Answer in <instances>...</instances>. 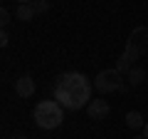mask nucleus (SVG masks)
I'll list each match as a JSON object with an SVG mask.
<instances>
[{
    "label": "nucleus",
    "instance_id": "f8f14e48",
    "mask_svg": "<svg viewBox=\"0 0 148 139\" xmlns=\"http://www.w3.org/2000/svg\"><path fill=\"white\" fill-rule=\"evenodd\" d=\"M10 10H8V8H3V10H0V25H3V27H5L8 25V22H10Z\"/></svg>",
    "mask_w": 148,
    "mask_h": 139
},
{
    "label": "nucleus",
    "instance_id": "ddd939ff",
    "mask_svg": "<svg viewBox=\"0 0 148 139\" xmlns=\"http://www.w3.org/2000/svg\"><path fill=\"white\" fill-rule=\"evenodd\" d=\"M8 42H10V35H8V32L3 30V35H0V45H3V47H5Z\"/></svg>",
    "mask_w": 148,
    "mask_h": 139
},
{
    "label": "nucleus",
    "instance_id": "39448f33",
    "mask_svg": "<svg viewBox=\"0 0 148 139\" xmlns=\"http://www.w3.org/2000/svg\"><path fill=\"white\" fill-rule=\"evenodd\" d=\"M15 95L22 97V99L32 97V95H35V80H32L30 75H22L20 80H15Z\"/></svg>",
    "mask_w": 148,
    "mask_h": 139
},
{
    "label": "nucleus",
    "instance_id": "7ed1b4c3",
    "mask_svg": "<svg viewBox=\"0 0 148 139\" xmlns=\"http://www.w3.org/2000/svg\"><path fill=\"white\" fill-rule=\"evenodd\" d=\"M94 90L101 92V95H109V92H119V90H123V85H121V72H119L116 67L101 70L99 75L94 77Z\"/></svg>",
    "mask_w": 148,
    "mask_h": 139
},
{
    "label": "nucleus",
    "instance_id": "9b49d317",
    "mask_svg": "<svg viewBox=\"0 0 148 139\" xmlns=\"http://www.w3.org/2000/svg\"><path fill=\"white\" fill-rule=\"evenodd\" d=\"M32 5H35V13H37V15H42V13L49 10V3H47V0H35Z\"/></svg>",
    "mask_w": 148,
    "mask_h": 139
},
{
    "label": "nucleus",
    "instance_id": "423d86ee",
    "mask_svg": "<svg viewBox=\"0 0 148 139\" xmlns=\"http://www.w3.org/2000/svg\"><path fill=\"white\" fill-rule=\"evenodd\" d=\"M86 112H89L91 119H106L109 117V102L106 99H91L89 107H86Z\"/></svg>",
    "mask_w": 148,
    "mask_h": 139
},
{
    "label": "nucleus",
    "instance_id": "f03ea898",
    "mask_svg": "<svg viewBox=\"0 0 148 139\" xmlns=\"http://www.w3.org/2000/svg\"><path fill=\"white\" fill-rule=\"evenodd\" d=\"M32 117H35V122H37L40 129H57L59 124H62V119H64V112H62V104H59V102L45 99V102H40L35 107Z\"/></svg>",
    "mask_w": 148,
    "mask_h": 139
},
{
    "label": "nucleus",
    "instance_id": "20e7f679",
    "mask_svg": "<svg viewBox=\"0 0 148 139\" xmlns=\"http://www.w3.org/2000/svg\"><path fill=\"white\" fill-rule=\"evenodd\" d=\"M138 57H141V50H138L133 42H128L126 52H123L121 57H119V62H116V70L121 72V75H123V72H128V70L133 67V60H138Z\"/></svg>",
    "mask_w": 148,
    "mask_h": 139
},
{
    "label": "nucleus",
    "instance_id": "0eeeda50",
    "mask_svg": "<svg viewBox=\"0 0 148 139\" xmlns=\"http://www.w3.org/2000/svg\"><path fill=\"white\" fill-rule=\"evenodd\" d=\"M128 42H133L138 50H141V55L143 52H148V27L146 25H141V27H136V30L131 32V40Z\"/></svg>",
    "mask_w": 148,
    "mask_h": 139
},
{
    "label": "nucleus",
    "instance_id": "1a4fd4ad",
    "mask_svg": "<svg viewBox=\"0 0 148 139\" xmlns=\"http://www.w3.org/2000/svg\"><path fill=\"white\" fill-rule=\"evenodd\" d=\"M126 127H128V129H143V127H146L143 114H141V112H128V114H126Z\"/></svg>",
    "mask_w": 148,
    "mask_h": 139
},
{
    "label": "nucleus",
    "instance_id": "dca6fc26",
    "mask_svg": "<svg viewBox=\"0 0 148 139\" xmlns=\"http://www.w3.org/2000/svg\"><path fill=\"white\" fill-rule=\"evenodd\" d=\"M143 137L148 139V122H146V127H143Z\"/></svg>",
    "mask_w": 148,
    "mask_h": 139
},
{
    "label": "nucleus",
    "instance_id": "6e6552de",
    "mask_svg": "<svg viewBox=\"0 0 148 139\" xmlns=\"http://www.w3.org/2000/svg\"><path fill=\"white\" fill-rule=\"evenodd\" d=\"M126 82L131 87H138V85H143V82H146V70L143 67H131L126 72Z\"/></svg>",
    "mask_w": 148,
    "mask_h": 139
},
{
    "label": "nucleus",
    "instance_id": "f3484780",
    "mask_svg": "<svg viewBox=\"0 0 148 139\" xmlns=\"http://www.w3.org/2000/svg\"><path fill=\"white\" fill-rule=\"evenodd\" d=\"M133 139H146V137H133Z\"/></svg>",
    "mask_w": 148,
    "mask_h": 139
},
{
    "label": "nucleus",
    "instance_id": "2eb2a0df",
    "mask_svg": "<svg viewBox=\"0 0 148 139\" xmlns=\"http://www.w3.org/2000/svg\"><path fill=\"white\" fill-rule=\"evenodd\" d=\"M10 139H27V137H25V134H12Z\"/></svg>",
    "mask_w": 148,
    "mask_h": 139
},
{
    "label": "nucleus",
    "instance_id": "9d476101",
    "mask_svg": "<svg viewBox=\"0 0 148 139\" xmlns=\"http://www.w3.org/2000/svg\"><path fill=\"white\" fill-rule=\"evenodd\" d=\"M35 15H37V13H35V5H17V13H15L17 20L27 22V20H32Z\"/></svg>",
    "mask_w": 148,
    "mask_h": 139
},
{
    "label": "nucleus",
    "instance_id": "f257e3e1",
    "mask_svg": "<svg viewBox=\"0 0 148 139\" xmlns=\"http://www.w3.org/2000/svg\"><path fill=\"white\" fill-rule=\"evenodd\" d=\"M54 97H57L59 104L67 107V109L89 107V102H91V82L86 80L82 72H64V75L57 77Z\"/></svg>",
    "mask_w": 148,
    "mask_h": 139
},
{
    "label": "nucleus",
    "instance_id": "4468645a",
    "mask_svg": "<svg viewBox=\"0 0 148 139\" xmlns=\"http://www.w3.org/2000/svg\"><path fill=\"white\" fill-rule=\"evenodd\" d=\"M17 3H20V5H32L35 0H17Z\"/></svg>",
    "mask_w": 148,
    "mask_h": 139
}]
</instances>
